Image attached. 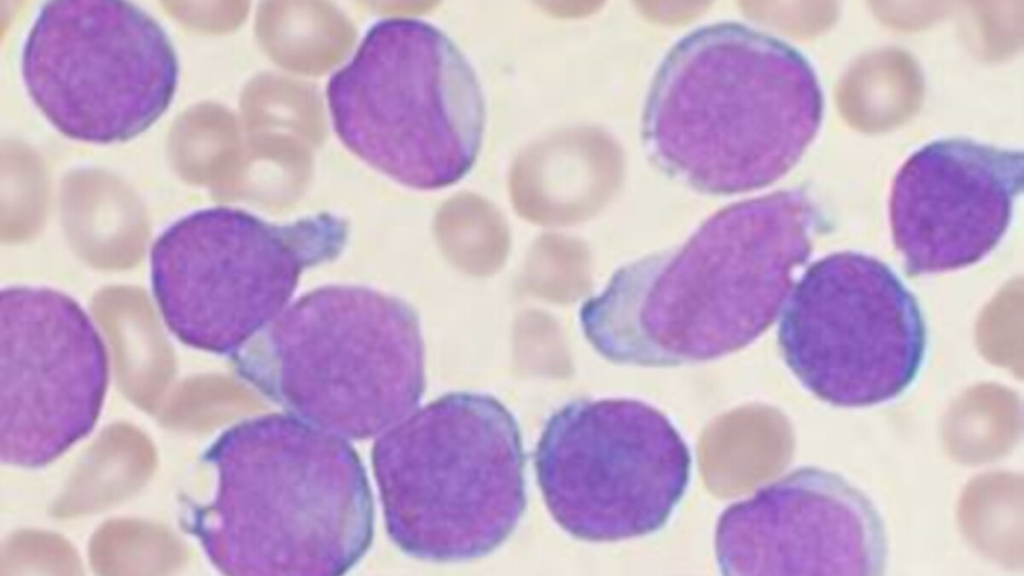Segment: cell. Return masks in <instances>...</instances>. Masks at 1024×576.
Masks as SVG:
<instances>
[{
  "label": "cell",
  "instance_id": "obj_4",
  "mask_svg": "<svg viewBox=\"0 0 1024 576\" xmlns=\"http://www.w3.org/2000/svg\"><path fill=\"white\" fill-rule=\"evenodd\" d=\"M392 471L395 534L424 560L488 555L526 507L518 423L488 395L450 393L423 408L395 440Z\"/></svg>",
  "mask_w": 1024,
  "mask_h": 576
},
{
  "label": "cell",
  "instance_id": "obj_8",
  "mask_svg": "<svg viewBox=\"0 0 1024 576\" xmlns=\"http://www.w3.org/2000/svg\"><path fill=\"white\" fill-rule=\"evenodd\" d=\"M779 346L802 385L831 405L868 407L901 395L926 351L917 300L881 260L829 254L794 284L780 312Z\"/></svg>",
  "mask_w": 1024,
  "mask_h": 576
},
{
  "label": "cell",
  "instance_id": "obj_11",
  "mask_svg": "<svg viewBox=\"0 0 1024 576\" xmlns=\"http://www.w3.org/2000/svg\"><path fill=\"white\" fill-rule=\"evenodd\" d=\"M1023 184V152L968 138L922 146L899 168L889 215L895 247L910 272L974 264L1000 242Z\"/></svg>",
  "mask_w": 1024,
  "mask_h": 576
},
{
  "label": "cell",
  "instance_id": "obj_7",
  "mask_svg": "<svg viewBox=\"0 0 1024 576\" xmlns=\"http://www.w3.org/2000/svg\"><path fill=\"white\" fill-rule=\"evenodd\" d=\"M691 454L673 423L634 399L577 400L547 420L535 469L567 533L613 542L658 531L681 501Z\"/></svg>",
  "mask_w": 1024,
  "mask_h": 576
},
{
  "label": "cell",
  "instance_id": "obj_3",
  "mask_svg": "<svg viewBox=\"0 0 1024 576\" xmlns=\"http://www.w3.org/2000/svg\"><path fill=\"white\" fill-rule=\"evenodd\" d=\"M326 98L343 145L407 187L451 186L480 155L487 115L479 79L456 42L423 19L375 22L329 78Z\"/></svg>",
  "mask_w": 1024,
  "mask_h": 576
},
{
  "label": "cell",
  "instance_id": "obj_2",
  "mask_svg": "<svg viewBox=\"0 0 1024 576\" xmlns=\"http://www.w3.org/2000/svg\"><path fill=\"white\" fill-rule=\"evenodd\" d=\"M824 99L795 47L742 23L699 27L668 51L645 103L642 137L668 175L710 194L772 184L816 137Z\"/></svg>",
  "mask_w": 1024,
  "mask_h": 576
},
{
  "label": "cell",
  "instance_id": "obj_10",
  "mask_svg": "<svg viewBox=\"0 0 1024 576\" xmlns=\"http://www.w3.org/2000/svg\"><path fill=\"white\" fill-rule=\"evenodd\" d=\"M715 553L728 576H879L888 542L867 495L835 472L808 466L725 509Z\"/></svg>",
  "mask_w": 1024,
  "mask_h": 576
},
{
  "label": "cell",
  "instance_id": "obj_9",
  "mask_svg": "<svg viewBox=\"0 0 1024 576\" xmlns=\"http://www.w3.org/2000/svg\"><path fill=\"white\" fill-rule=\"evenodd\" d=\"M266 328L292 395L384 398L399 414L420 398L416 321L393 297L368 288L325 287L288 305Z\"/></svg>",
  "mask_w": 1024,
  "mask_h": 576
},
{
  "label": "cell",
  "instance_id": "obj_12",
  "mask_svg": "<svg viewBox=\"0 0 1024 576\" xmlns=\"http://www.w3.org/2000/svg\"><path fill=\"white\" fill-rule=\"evenodd\" d=\"M0 340L3 402L84 410L100 400L107 378L104 344L92 319L67 294L46 287L3 288Z\"/></svg>",
  "mask_w": 1024,
  "mask_h": 576
},
{
  "label": "cell",
  "instance_id": "obj_6",
  "mask_svg": "<svg viewBox=\"0 0 1024 576\" xmlns=\"http://www.w3.org/2000/svg\"><path fill=\"white\" fill-rule=\"evenodd\" d=\"M25 87L64 136L111 144L135 138L169 108L179 82L163 26L121 0L44 3L21 54Z\"/></svg>",
  "mask_w": 1024,
  "mask_h": 576
},
{
  "label": "cell",
  "instance_id": "obj_5",
  "mask_svg": "<svg viewBox=\"0 0 1024 576\" xmlns=\"http://www.w3.org/2000/svg\"><path fill=\"white\" fill-rule=\"evenodd\" d=\"M346 228L330 213L279 225L228 206L181 217L150 253L152 291L166 327L202 350L243 345L288 306L308 264L342 247Z\"/></svg>",
  "mask_w": 1024,
  "mask_h": 576
},
{
  "label": "cell",
  "instance_id": "obj_1",
  "mask_svg": "<svg viewBox=\"0 0 1024 576\" xmlns=\"http://www.w3.org/2000/svg\"><path fill=\"white\" fill-rule=\"evenodd\" d=\"M819 224L801 189L730 205L674 253L619 272L586 308L588 337L609 360L640 366L741 349L780 314Z\"/></svg>",
  "mask_w": 1024,
  "mask_h": 576
}]
</instances>
